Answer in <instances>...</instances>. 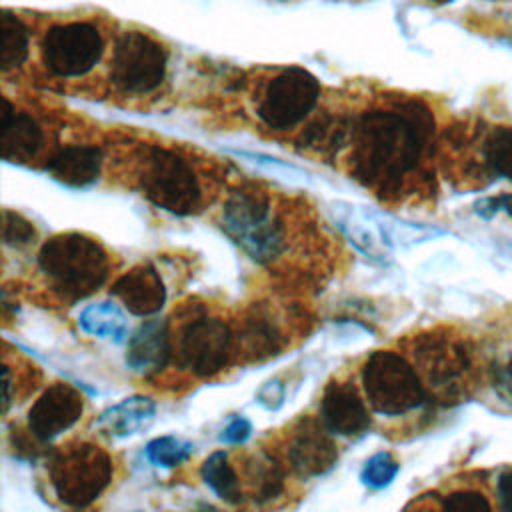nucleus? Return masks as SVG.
<instances>
[{"label":"nucleus","mask_w":512,"mask_h":512,"mask_svg":"<svg viewBox=\"0 0 512 512\" xmlns=\"http://www.w3.org/2000/svg\"><path fill=\"white\" fill-rule=\"evenodd\" d=\"M110 296L118 298L130 314L146 318L158 314L166 304V286L160 272L142 262L112 282Z\"/></svg>","instance_id":"nucleus-17"},{"label":"nucleus","mask_w":512,"mask_h":512,"mask_svg":"<svg viewBox=\"0 0 512 512\" xmlns=\"http://www.w3.org/2000/svg\"><path fill=\"white\" fill-rule=\"evenodd\" d=\"M474 212L484 218L490 220L494 218L498 212H506L512 218V194H500V196H488V198H480L474 204Z\"/></svg>","instance_id":"nucleus-34"},{"label":"nucleus","mask_w":512,"mask_h":512,"mask_svg":"<svg viewBox=\"0 0 512 512\" xmlns=\"http://www.w3.org/2000/svg\"><path fill=\"white\" fill-rule=\"evenodd\" d=\"M114 464L110 454L88 440L60 446L48 462V480L56 500L72 510L92 506L110 486Z\"/></svg>","instance_id":"nucleus-6"},{"label":"nucleus","mask_w":512,"mask_h":512,"mask_svg":"<svg viewBox=\"0 0 512 512\" xmlns=\"http://www.w3.org/2000/svg\"><path fill=\"white\" fill-rule=\"evenodd\" d=\"M0 148L2 158L12 164H32L46 160L48 134L42 122L26 112L18 110L8 96L2 98V120H0Z\"/></svg>","instance_id":"nucleus-15"},{"label":"nucleus","mask_w":512,"mask_h":512,"mask_svg":"<svg viewBox=\"0 0 512 512\" xmlns=\"http://www.w3.org/2000/svg\"><path fill=\"white\" fill-rule=\"evenodd\" d=\"M128 172L140 194L174 216L198 214L206 204V188L196 162L166 144H138Z\"/></svg>","instance_id":"nucleus-2"},{"label":"nucleus","mask_w":512,"mask_h":512,"mask_svg":"<svg viewBox=\"0 0 512 512\" xmlns=\"http://www.w3.org/2000/svg\"><path fill=\"white\" fill-rule=\"evenodd\" d=\"M234 338L226 320L208 312H196L180 326L174 354L178 364L196 378H212L230 364Z\"/></svg>","instance_id":"nucleus-11"},{"label":"nucleus","mask_w":512,"mask_h":512,"mask_svg":"<svg viewBox=\"0 0 512 512\" xmlns=\"http://www.w3.org/2000/svg\"><path fill=\"white\" fill-rule=\"evenodd\" d=\"M252 436V422L248 418H244L242 414H234L228 424L224 426V430L220 432L218 440L222 444H230V446H240L244 444L248 438Z\"/></svg>","instance_id":"nucleus-32"},{"label":"nucleus","mask_w":512,"mask_h":512,"mask_svg":"<svg viewBox=\"0 0 512 512\" xmlns=\"http://www.w3.org/2000/svg\"><path fill=\"white\" fill-rule=\"evenodd\" d=\"M318 418L334 436H362L372 426L368 406L350 380L328 382L322 392Z\"/></svg>","instance_id":"nucleus-16"},{"label":"nucleus","mask_w":512,"mask_h":512,"mask_svg":"<svg viewBox=\"0 0 512 512\" xmlns=\"http://www.w3.org/2000/svg\"><path fill=\"white\" fill-rule=\"evenodd\" d=\"M282 336L272 318L264 312L248 316L238 334V348L244 350L252 360L262 356H272L280 350Z\"/></svg>","instance_id":"nucleus-25"},{"label":"nucleus","mask_w":512,"mask_h":512,"mask_svg":"<svg viewBox=\"0 0 512 512\" xmlns=\"http://www.w3.org/2000/svg\"><path fill=\"white\" fill-rule=\"evenodd\" d=\"M436 122L420 98H386L352 114L344 160L350 178L376 198L398 202L434 190Z\"/></svg>","instance_id":"nucleus-1"},{"label":"nucleus","mask_w":512,"mask_h":512,"mask_svg":"<svg viewBox=\"0 0 512 512\" xmlns=\"http://www.w3.org/2000/svg\"><path fill=\"white\" fill-rule=\"evenodd\" d=\"M398 472H400L398 460L390 452L380 450L364 462L360 470V480L364 486L372 490H382L394 482Z\"/></svg>","instance_id":"nucleus-28"},{"label":"nucleus","mask_w":512,"mask_h":512,"mask_svg":"<svg viewBox=\"0 0 512 512\" xmlns=\"http://www.w3.org/2000/svg\"><path fill=\"white\" fill-rule=\"evenodd\" d=\"M174 354L168 320L152 318L142 322L128 338L126 366L142 376L158 374Z\"/></svg>","instance_id":"nucleus-19"},{"label":"nucleus","mask_w":512,"mask_h":512,"mask_svg":"<svg viewBox=\"0 0 512 512\" xmlns=\"http://www.w3.org/2000/svg\"><path fill=\"white\" fill-rule=\"evenodd\" d=\"M104 152L96 144H64L52 150L42 168L56 182L68 188H88L102 174Z\"/></svg>","instance_id":"nucleus-18"},{"label":"nucleus","mask_w":512,"mask_h":512,"mask_svg":"<svg viewBox=\"0 0 512 512\" xmlns=\"http://www.w3.org/2000/svg\"><path fill=\"white\" fill-rule=\"evenodd\" d=\"M336 226L366 258L384 264L390 258V214L350 202H334L330 208Z\"/></svg>","instance_id":"nucleus-12"},{"label":"nucleus","mask_w":512,"mask_h":512,"mask_svg":"<svg viewBox=\"0 0 512 512\" xmlns=\"http://www.w3.org/2000/svg\"><path fill=\"white\" fill-rule=\"evenodd\" d=\"M360 378L366 402L380 416H404L430 400L414 364L394 350L372 352Z\"/></svg>","instance_id":"nucleus-10"},{"label":"nucleus","mask_w":512,"mask_h":512,"mask_svg":"<svg viewBox=\"0 0 512 512\" xmlns=\"http://www.w3.org/2000/svg\"><path fill=\"white\" fill-rule=\"evenodd\" d=\"M156 416V402L150 396L134 394L108 406L94 420V428L108 438H130L146 430Z\"/></svg>","instance_id":"nucleus-20"},{"label":"nucleus","mask_w":512,"mask_h":512,"mask_svg":"<svg viewBox=\"0 0 512 512\" xmlns=\"http://www.w3.org/2000/svg\"><path fill=\"white\" fill-rule=\"evenodd\" d=\"M430 2H434V4H448V2H452V0H430Z\"/></svg>","instance_id":"nucleus-38"},{"label":"nucleus","mask_w":512,"mask_h":512,"mask_svg":"<svg viewBox=\"0 0 512 512\" xmlns=\"http://www.w3.org/2000/svg\"><path fill=\"white\" fill-rule=\"evenodd\" d=\"M286 398V386L282 384L280 378H272L268 382H264L260 386V390L256 392V400L262 408H266L268 412H276Z\"/></svg>","instance_id":"nucleus-33"},{"label":"nucleus","mask_w":512,"mask_h":512,"mask_svg":"<svg viewBox=\"0 0 512 512\" xmlns=\"http://www.w3.org/2000/svg\"><path fill=\"white\" fill-rule=\"evenodd\" d=\"M494 498H496L498 512H512V466H506L500 470Z\"/></svg>","instance_id":"nucleus-35"},{"label":"nucleus","mask_w":512,"mask_h":512,"mask_svg":"<svg viewBox=\"0 0 512 512\" xmlns=\"http://www.w3.org/2000/svg\"><path fill=\"white\" fill-rule=\"evenodd\" d=\"M38 270L48 288L72 304L106 284L112 262L96 238L82 232H60L40 246Z\"/></svg>","instance_id":"nucleus-4"},{"label":"nucleus","mask_w":512,"mask_h":512,"mask_svg":"<svg viewBox=\"0 0 512 512\" xmlns=\"http://www.w3.org/2000/svg\"><path fill=\"white\" fill-rule=\"evenodd\" d=\"M492 388L496 396L512 408V356L492 368Z\"/></svg>","instance_id":"nucleus-31"},{"label":"nucleus","mask_w":512,"mask_h":512,"mask_svg":"<svg viewBox=\"0 0 512 512\" xmlns=\"http://www.w3.org/2000/svg\"><path fill=\"white\" fill-rule=\"evenodd\" d=\"M38 238V232L34 228V224L24 218L18 212L12 210H4V222H2V240L6 246L12 248H24L34 244Z\"/></svg>","instance_id":"nucleus-30"},{"label":"nucleus","mask_w":512,"mask_h":512,"mask_svg":"<svg viewBox=\"0 0 512 512\" xmlns=\"http://www.w3.org/2000/svg\"><path fill=\"white\" fill-rule=\"evenodd\" d=\"M168 76V50L142 30L118 32L108 56V82L128 98L156 94Z\"/></svg>","instance_id":"nucleus-9"},{"label":"nucleus","mask_w":512,"mask_h":512,"mask_svg":"<svg viewBox=\"0 0 512 512\" xmlns=\"http://www.w3.org/2000/svg\"><path fill=\"white\" fill-rule=\"evenodd\" d=\"M220 226L254 262L274 264L290 246L288 224L274 196L258 184H242L228 192Z\"/></svg>","instance_id":"nucleus-3"},{"label":"nucleus","mask_w":512,"mask_h":512,"mask_svg":"<svg viewBox=\"0 0 512 512\" xmlns=\"http://www.w3.org/2000/svg\"><path fill=\"white\" fill-rule=\"evenodd\" d=\"M192 452H194L192 442L182 440L172 434L152 438L144 448L148 462L158 468H176V466L184 464L192 456Z\"/></svg>","instance_id":"nucleus-27"},{"label":"nucleus","mask_w":512,"mask_h":512,"mask_svg":"<svg viewBox=\"0 0 512 512\" xmlns=\"http://www.w3.org/2000/svg\"><path fill=\"white\" fill-rule=\"evenodd\" d=\"M284 466L282 462L260 450L244 460V488L256 504H268L284 492Z\"/></svg>","instance_id":"nucleus-21"},{"label":"nucleus","mask_w":512,"mask_h":512,"mask_svg":"<svg viewBox=\"0 0 512 512\" xmlns=\"http://www.w3.org/2000/svg\"><path fill=\"white\" fill-rule=\"evenodd\" d=\"M334 434L326 430L320 418H300L286 438V462L300 478L328 474L338 462Z\"/></svg>","instance_id":"nucleus-13"},{"label":"nucleus","mask_w":512,"mask_h":512,"mask_svg":"<svg viewBox=\"0 0 512 512\" xmlns=\"http://www.w3.org/2000/svg\"><path fill=\"white\" fill-rule=\"evenodd\" d=\"M482 158L492 176L512 182V126H492L482 132Z\"/></svg>","instance_id":"nucleus-26"},{"label":"nucleus","mask_w":512,"mask_h":512,"mask_svg":"<svg viewBox=\"0 0 512 512\" xmlns=\"http://www.w3.org/2000/svg\"><path fill=\"white\" fill-rule=\"evenodd\" d=\"M410 358L430 400L456 404L470 396L476 382V356L464 336L444 328L420 332L412 338Z\"/></svg>","instance_id":"nucleus-5"},{"label":"nucleus","mask_w":512,"mask_h":512,"mask_svg":"<svg viewBox=\"0 0 512 512\" xmlns=\"http://www.w3.org/2000/svg\"><path fill=\"white\" fill-rule=\"evenodd\" d=\"M32 34L24 18L12 10H2L0 20V68L8 76L30 58Z\"/></svg>","instance_id":"nucleus-22"},{"label":"nucleus","mask_w":512,"mask_h":512,"mask_svg":"<svg viewBox=\"0 0 512 512\" xmlns=\"http://www.w3.org/2000/svg\"><path fill=\"white\" fill-rule=\"evenodd\" d=\"M106 44V32L96 20L54 22L40 34V64L52 78H84L104 60Z\"/></svg>","instance_id":"nucleus-8"},{"label":"nucleus","mask_w":512,"mask_h":512,"mask_svg":"<svg viewBox=\"0 0 512 512\" xmlns=\"http://www.w3.org/2000/svg\"><path fill=\"white\" fill-rule=\"evenodd\" d=\"M320 98L322 86L312 72L302 66H284L258 84L254 114L270 132L286 134L314 114Z\"/></svg>","instance_id":"nucleus-7"},{"label":"nucleus","mask_w":512,"mask_h":512,"mask_svg":"<svg viewBox=\"0 0 512 512\" xmlns=\"http://www.w3.org/2000/svg\"><path fill=\"white\" fill-rule=\"evenodd\" d=\"M200 476L204 480V484L226 504H242L244 502V486L242 480L238 476V472L234 470L228 454L224 450L212 452L200 468Z\"/></svg>","instance_id":"nucleus-24"},{"label":"nucleus","mask_w":512,"mask_h":512,"mask_svg":"<svg viewBox=\"0 0 512 512\" xmlns=\"http://www.w3.org/2000/svg\"><path fill=\"white\" fill-rule=\"evenodd\" d=\"M444 512H494L488 494L478 486H460L440 496Z\"/></svg>","instance_id":"nucleus-29"},{"label":"nucleus","mask_w":512,"mask_h":512,"mask_svg":"<svg viewBox=\"0 0 512 512\" xmlns=\"http://www.w3.org/2000/svg\"><path fill=\"white\" fill-rule=\"evenodd\" d=\"M82 412V394L66 382H54L30 406L26 426L34 440L46 444L68 432L82 418Z\"/></svg>","instance_id":"nucleus-14"},{"label":"nucleus","mask_w":512,"mask_h":512,"mask_svg":"<svg viewBox=\"0 0 512 512\" xmlns=\"http://www.w3.org/2000/svg\"><path fill=\"white\" fill-rule=\"evenodd\" d=\"M78 326L82 328V332L102 340L124 342L128 336V318L120 304H116L114 300H100L88 304L78 316Z\"/></svg>","instance_id":"nucleus-23"},{"label":"nucleus","mask_w":512,"mask_h":512,"mask_svg":"<svg viewBox=\"0 0 512 512\" xmlns=\"http://www.w3.org/2000/svg\"><path fill=\"white\" fill-rule=\"evenodd\" d=\"M194 512H222V510L216 508V506H212V504H208V502H202V504L196 506Z\"/></svg>","instance_id":"nucleus-37"},{"label":"nucleus","mask_w":512,"mask_h":512,"mask_svg":"<svg viewBox=\"0 0 512 512\" xmlns=\"http://www.w3.org/2000/svg\"><path fill=\"white\" fill-rule=\"evenodd\" d=\"M404 512H444V510H442V502L438 496L422 494L420 498L410 502V506Z\"/></svg>","instance_id":"nucleus-36"}]
</instances>
